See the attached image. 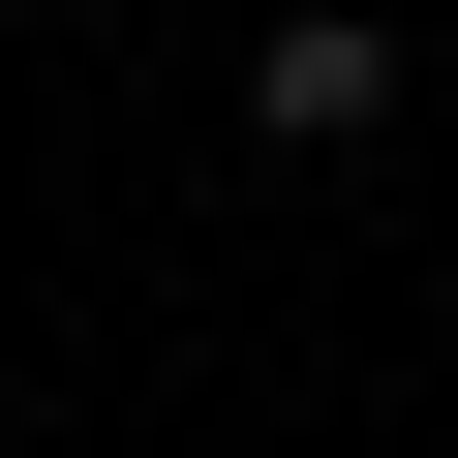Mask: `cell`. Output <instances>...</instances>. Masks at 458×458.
<instances>
[{"label": "cell", "instance_id": "6da1fadb", "mask_svg": "<svg viewBox=\"0 0 458 458\" xmlns=\"http://www.w3.org/2000/svg\"><path fill=\"white\" fill-rule=\"evenodd\" d=\"M245 123H276V153H367V123H397V31H367V0H306V31L245 62Z\"/></svg>", "mask_w": 458, "mask_h": 458}]
</instances>
